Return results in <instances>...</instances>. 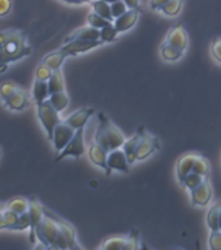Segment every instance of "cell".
Segmentation results:
<instances>
[{
    "instance_id": "7a4b0ae2",
    "label": "cell",
    "mask_w": 221,
    "mask_h": 250,
    "mask_svg": "<svg viewBox=\"0 0 221 250\" xmlns=\"http://www.w3.org/2000/svg\"><path fill=\"white\" fill-rule=\"evenodd\" d=\"M0 98L4 105L11 111H23L29 107L26 91L11 81H5L0 85Z\"/></svg>"
},
{
    "instance_id": "f907efd6",
    "label": "cell",
    "mask_w": 221,
    "mask_h": 250,
    "mask_svg": "<svg viewBox=\"0 0 221 250\" xmlns=\"http://www.w3.org/2000/svg\"><path fill=\"white\" fill-rule=\"evenodd\" d=\"M89 1H93V0H80V3H89Z\"/></svg>"
},
{
    "instance_id": "d4e9b609",
    "label": "cell",
    "mask_w": 221,
    "mask_h": 250,
    "mask_svg": "<svg viewBox=\"0 0 221 250\" xmlns=\"http://www.w3.org/2000/svg\"><path fill=\"white\" fill-rule=\"evenodd\" d=\"M48 101L51 102V104L54 105L59 112H62L64 109H66L68 104H69V97H68V94L65 91H59V93L51 94Z\"/></svg>"
},
{
    "instance_id": "8992f818",
    "label": "cell",
    "mask_w": 221,
    "mask_h": 250,
    "mask_svg": "<svg viewBox=\"0 0 221 250\" xmlns=\"http://www.w3.org/2000/svg\"><path fill=\"white\" fill-rule=\"evenodd\" d=\"M99 125H101V128L104 129L111 150L122 147V145L126 141L125 140V136L122 134L120 129L117 128L116 125L112 124V121L109 120L104 113H99Z\"/></svg>"
},
{
    "instance_id": "f1b7e54d",
    "label": "cell",
    "mask_w": 221,
    "mask_h": 250,
    "mask_svg": "<svg viewBox=\"0 0 221 250\" xmlns=\"http://www.w3.org/2000/svg\"><path fill=\"white\" fill-rule=\"evenodd\" d=\"M204 180H206L204 176L199 175V173H197V172L191 171L190 173H189V175L182 180V183H180V184H181L185 189H187V190H193V189H195L197 187H199Z\"/></svg>"
},
{
    "instance_id": "5bb4252c",
    "label": "cell",
    "mask_w": 221,
    "mask_h": 250,
    "mask_svg": "<svg viewBox=\"0 0 221 250\" xmlns=\"http://www.w3.org/2000/svg\"><path fill=\"white\" fill-rule=\"evenodd\" d=\"M165 43H169L172 46L177 47L180 50L185 51L187 47V43H189V38H187L186 30L182 25H176L171 29L169 34L167 37V41Z\"/></svg>"
},
{
    "instance_id": "4dcf8cb0",
    "label": "cell",
    "mask_w": 221,
    "mask_h": 250,
    "mask_svg": "<svg viewBox=\"0 0 221 250\" xmlns=\"http://www.w3.org/2000/svg\"><path fill=\"white\" fill-rule=\"evenodd\" d=\"M193 172H197L199 175L207 177L208 173H210V163H208V160L206 158H203V156L197 155L194 166H193Z\"/></svg>"
},
{
    "instance_id": "8fae6325",
    "label": "cell",
    "mask_w": 221,
    "mask_h": 250,
    "mask_svg": "<svg viewBox=\"0 0 221 250\" xmlns=\"http://www.w3.org/2000/svg\"><path fill=\"white\" fill-rule=\"evenodd\" d=\"M29 215H30V234H29V240L31 244L37 242V227L40 223L43 218H44V211H43V206L40 205L38 199H30V206H29Z\"/></svg>"
},
{
    "instance_id": "603a6c76",
    "label": "cell",
    "mask_w": 221,
    "mask_h": 250,
    "mask_svg": "<svg viewBox=\"0 0 221 250\" xmlns=\"http://www.w3.org/2000/svg\"><path fill=\"white\" fill-rule=\"evenodd\" d=\"M48 87H50L51 94L65 91V81H64L61 69H56L52 72V76L48 80Z\"/></svg>"
},
{
    "instance_id": "c3c4849f",
    "label": "cell",
    "mask_w": 221,
    "mask_h": 250,
    "mask_svg": "<svg viewBox=\"0 0 221 250\" xmlns=\"http://www.w3.org/2000/svg\"><path fill=\"white\" fill-rule=\"evenodd\" d=\"M7 208V203L0 202V210H5Z\"/></svg>"
},
{
    "instance_id": "d6986e66",
    "label": "cell",
    "mask_w": 221,
    "mask_h": 250,
    "mask_svg": "<svg viewBox=\"0 0 221 250\" xmlns=\"http://www.w3.org/2000/svg\"><path fill=\"white\" fill-rule=\"evenodd\" d=\"M195 158H197V155H194V154H186L179 160V163H177V177H179L180 183H182V180L193 171Z\"/></svg>"
},
{
    "instance_id": "e575fe53",
    "label": "cell",
    "mask_w": 221,
    "mask_h": 250,
    "mask_svg": "<svg viewBox=\"0 0 221 250\" xmlns=\"http://www.w3.org/2000/svg\"><path fill=\"white\" fill-rule=\"evenodd\" d=\"M95 142H98L101 147H104L108 152L111 151L108 138H107V134H105L104 129L101 128V125H98L97 132H95Z\"/></svg>"
},
{
    "instance_id": "d6a6232c",
    "label": "cell",
    "mask_w": 221,
    "mask_h": 250,
    "mask_svg": "<svg viewBox=\"0 0 221 250\" xmlns=\"http://www.w3.org/2000/svg\"><path fill=\"white\" fill-rule=\"evenodd\" d=\"M87 22H89V25H91V26L97 27V29H103V27L108 26L109 23H112L111 21H108L107 19H104V17H101L100 15H98V13H95V12H93V13H90V15H87Z\"/></svg>"
},
{
    "instance_id": "9a60e30c",
    "label": "cell",
    "mask_w": 221,
    "mask_h": 250,
    "mask_svg": "<svg viewBox=\"0 0 221 250\" xmlns=\"http://www.w3.org/2000/svg\"><path fill=\"white\" fill-rule=\"evenodd\" d=\"M94 108L91 107H83V108L77 109L76 112H73L70 116H68L65 119V123L70 125V126H73L76 130L80 128H85L86 123L89 121V119L94 115Z\"/></svg>"
},
{
    "instance_id": "4fadbf2b",
    "label": "cell",
    "mask_w": 221,
    "mask_h": 250,
    "mask_svg": "<svg viewBox=\"0 0 221 250\" xmlns=\"http://www.w3.org/2000/svg\"><path fill=\"white\" fill-rule=\"evenodd\" d=\"M138 17H140V8H129L124 15L113 20V25L119 33H122V31L132 29L136 25Z\"/></svg>"
},
{
    "instance_id": "2e32d148",
    "label": "cell",
    "mask_w": 221,
    "mask_h": 250,
    "mask_svg": "<svg viewBox=\"0 0 221 250\" xmlns=\"http://www.w3.org/2000/svg\"><path fill=\"white\" fill-rule=\"evenodd\" d=\"M90 160L93 162L95 166L103 168L104 171H107V158H108V151L104 147H101L98 142H93L89 146L87 150Z\"/></svg>"
},
{
    "instance_id": "44dd1931",
    "label": "cell",
    "mask_w": 221,
    "mask_h": 250,
    "mask_svg": "<svg viewBox=\"0 0 221 250\" xmlns=\"http://www.w3.org/2000/svg\"><path fill=\"white\" fill-rule=\"evenodd\" d=\"M59 226H60V234L62 237L65 238L68 245H69V249H74L77 248V237H76V230L69 223L62 222L60 219H58Z\"/></svg>"
},
{
    "instance_id": "7402d4cb",
    "label": "cell",
    "mask_w": 221,
    "mask_h": 250,
    "mask_svg": "<svg viewBox=\"0 0 221 250\" xmlns=\"http://www.w3.org/2000/svg\"><path fill=\"white\" fill-rule=\"evenodd\" d=\"M66 58H68V56H66L61 50H59L46 55V56L42 59V62L43 64H46L47 66H50L52 70H56L61 68L62 62H64V60H65Z\"/></svg>"
},
{
    "instance_id": "1f68e13d",
    "label": "cell",
    "mask_w": 221,
    "mask_h": 250,
    "mask_svg": "<svg viewBox=\"0 0 221 250\" xmlns=\"http://www.w3.org/2000/svg\"><path fill=\"white\" fill-rule=\"evenodd\" d=\"M119 31L113 23H109L108 26L100 29V41L103 43H111L116 39Z\"/></svg>"
},
{
    "instance_id": "f5cc1de1",
    "label": "cell",
    "mask_w": 221,
    "mask_h": 250,
    "mask_svg": "<svg viewBox=\"0 0 221 250\" xmlns=\"http://www.w3.org/2000/svg\"><path fill=\"white\" fill-rule=\"evenodd\" d=\"M3 155V148H1V146H0V156Z\"/></svg>"
},
{
    "instance_id": "e0dca14e",
    "label": "cell",
    "mask_w": 221,
    "mask_h": 250,
    "mask_svg": "<svg viewBox=\"0 0 221 250\" xmlns=\"http://www.w3.org/2000/svg\"><path fill=\"white\" fill-rule=\"evenodd\" d=\"M142 132H143V128L140 129V132L134 134L132 138H129L124 142L122 145V150H124L125 155L128 158L129 163L133 164L137 162V147H138V144H140L141 137H142Z\"/></svg>"
},
{
    "instance_id": "74e56055",
    "label": "cell",
    "mask_w": 221,
    "mask_h": 250,
    "mask_svg": "<svg viewBox=\"0 0 221 250\" xmlns=\"http://www.w3.org/2000/svg\"><path fill=\"white\" fill-rule=\"evenodd\" d=\"M128 9L129 7L126 5V3H125L124 0H119L116 3L111 4V11H112L113 19H117V17H120L121 15H124Z\"/></svg>"
},
{
    "instance_id": "cb8c5ba5",
    "label": "cell",
    "mask_w": 221,
    "mask_h": 250,
    "mask_svg": "<svg viewBox=\"0 0 221 250\" xmlns=\"http://www.w3.org/2000/svg\"><path fill=\"white\" fill-rule=\"evenodd\" d=\"M160 55L165 62H177L179 59L182 58L183 51L177 48V47L172 46L169 43H164L161 48H160Z\"/></svg>"
},
{
    "instance_id": "ab89813d",
    "label": "cell",
    "mask_w": 221,
    "mask_h": 250,
    "mask_svg": "<svg viewBox=\"0 0 221 250\" xmlns=\"http://www.w3.org/2000/svg\"><path fill=\"white\" fill-rule=\"evenodd\" d=\"M4 216H5V220H7V224H8V228L7 229H13V227L17 222H19V218H20V214L15 212L13 210H9V208H5L4 210Z\"/></svg>"
},
{
    "instance_id": "ee69618b",
    "label": "cell",
    "mask_w": 221,
    "mask_h": 250,
    "mask_svg": "<svg viewBox=\"0 0 221 250\" xmlns=\"http://www.w3.org/2000/svg\"><path fill=\"white\" fill-rule=\"evenodd\" d=\"M169 0H150V8L154 11H160Z\"/></svg>"
},
{
    "instance_id": "9c48e42d",
    "label": "cell",
    "mask_w": 221,
    "mask_h": 250,
    "mask_svg": "<svg viewBox=\"0 0 221 250\" xmlns=\"http://www.w3.org/2000/svg\"><path fill=\"white\" fill-rule=\"evenodd\" d=\"M129 163L128 158L125 155L122 148H115L108 152V158H107V171L105 173L109 175L112 171L119 172H129Z\"/></svg>"
},
{
    "instance_id": "30bf717a",
    "label": "cell",
    "mask_w": 221,
    "mask_h": 250,
    "mask_svg": "<svg viewBox=\"0 0 221 250\" xmlns=\"http://www.w3.org/2000/svg\"><path fill=\"white\" fill-rule=\"evenodd\" d=\"M159 141L150 133L142 132L140 144L137 147V160H144L150 155H152L156 150H159Z\"/></svg>"
},
{
    "instance_id": "8d00e7d4",
    "label": "cell",
    "mask_w": 221,
    "mask_h": 250,
    "mask_svg": "<svg viewBox=\"0 0 221 250\" xmlns=\"http://www.w3.org/2000/svg\"><path fill=\"white\" fill-rule=\"evenodd\" d=\"M27 228H30V215H29V211L20 215L19 222L16 223L12 230H25Z\"/></svg>"
},
{
    "instance_id": "484cf974",
    "label": "cell",
    "mask_w": 221,
    "mask_h": 250,
    "mask_svg": "<svg viewBox=\"0 0 221 250\" xmlns=\"http://www.w3.org/2000/svg\"><path fill=\"white\" fill-rule=\"evenodd\" d=\"M91 5L94 8V12L98 13V15H100L101 17H104L107 19L108 21L112 22L113 20V16H112V11H111V4L104 1V0H93L91 1Z\"/></svg>"
},
{
    "instance_id": "83f0119b",
    "label": "cell",
    "mask_w": 221,
    "mask_h": 250,
    "mask_svg": "<svg viewBox=\"0 0 221 250\" xmlns=\"http://www.w3.org/2000/svg\"><path fill=\"white\" fill-rule=\"evenodd\" d=\"M29 206H30V201L26 198H23V197L13 198L7 203V208L13 210L15 212H17V214L20 215L23 214V212H26V211H29Z\"/></svg>"
},
{
    "instance_id": "ba28073f",
    "label": "cell",
    "mask_w": 221,
    "mask_h": 250,
    "mask_svg": "<svg viewBox=\"0 0 221 250\" xmlns=\"http://www.w3.org/2000/svg\"><path fill=\"white\" fill-rule=\"evenodd\" d=\"M74 133H76V129L73 126H70L68 123L65 121H61L60 124L55 128L54 130V137H52V142H54L55 151L61 152L65 146L70 142V140L73 138Z\"/></svg>"
},
{
    "instance_id": "ffe728a7",
    "label": "cell",
    "mask_w": 221,
    "mask_h": 250,
    "mask_svg": "<svg viewBox=\"0 0 221 250\" xmlns=\"http://www.w3.org/2000/svg\"><path fill=\"white\" fill-rule=\"evenodd\" d=\"M50 87H48V81H43V80H37L35 78L34 85H33V98H34L37 105L43 103L50 98Z\"/></svg>"
},
{
    "instance_id": "3957f363",
    "label": "cell",
    "mask_w": 221,
    "mask_h": 250,
    "mask_svg": "<svg viewBox=\"0 0 221 250\" xmlns=\"http://www.w3.org/2000/svg\"><path fill=\"white\" fill-rule=\"evenodd\" d=\"M59 232H60V226H59L58 219L51 218V216H44L40 220V223L37 227V240L42 244L44 248H54L58 240Z\"/></svg>"
},
{
    "instance_id": "ac0fdd59",
    "label": "cell",
    "mask_w": 221,
    "mask_h": 250,
    "mask_svg": "<svg viewBox=\"0 0 221 250\" xmlns=\"http://www.w3.org/2000/svg\"><path fill=\"white\" fill-rule=\"evenodd\" d=\"M72 39H86V41H97V39H100V30L97 29V27L91 26H82L80 27L78 30H76L72 35H69L68 38L65 39V42L68 41H72Z\"/></svg>"
},
{
    "instance_id": "7dc6e473",
    "label": "cell",
    "mask_w": 221,
    "mask_h": 250,
    "mask_svg": "<svg viewBox=\"0 0 221 250\" xmlns=\"http://www.w3.org/2000/svg\"><path fill=\"white\" fill-rule=\"evenodd\" d=\"M68 4H80V0H62Z\"/></svg>"
},
{
    "instance_id": "836d02e7",
    "label": "cell",
    "mask_w": 221,
    "mask_h": 250,
    "mask_svg": "<svg viewBox=\"0 0 221 250\" xmlns=\"http://www.w3.org/2000/svg\"><path fill=\"white\" fill-rule=\"evenodd\" d=\"M128 237H111L103 242V249H124Z\"/></svg>"
},
{
    "instance_id": "5b68a950",
    "label": "cell",
    "mask_w": 221,
    "mask_h": 250,
    "mask_svg": "<svg viewBox=\"0 0 221 250\" xmlns=\"http://www.w3.org/2000/svg\"><path fill=\"white\" fill-rule=\"evenodd\" d=\"M85 130L83 128H80L76 130L73 138L70 140V142L65 146V148L61 152H59L56 162H60L66 156H74V158H80L86 152L85 146Z\"/></svg>"
},
{
    "instance_id": "4316f807",
    "label": "cell",
    "mask_w": 221,
    "mask_h": 250,
    "mask_svg": "<svg viewBox=\"0 0 221 250\" xmlns=\"http://www.w3.org/2000/svg\"><path fill=\"white\" fill-rule=\"evenodd\" d=\"M221 203H216L207 212V226L211 230H219V220H220Z\"/></svg>"
},
{
    "instance_id": "f546056e",
    "label": "cell",
    "mask_w": 221,
    "mask_h": 250,
    "mask_svg": "<svg viewBox=\"0 0 221 250\" xmlns=\"http://www.w3.org/2000/svg\"><path fill=\"white\" fill-rule=\"evenodd\" d=\"M183 5V0H169L165 5H164L160 11L163 12L165 16H169V17H175L181 12Z\"/></svg>"
},
{
    "instance_id": "277c9868",
    "label": "cell",
    "mask_w": 221,
    "mask_h": 250,
    "mask_svg": "<svg viewBox=\"0 0 221 250\" xmlns=\"http://www.w3.org/2000/svg\"><path fill=\"white\" fill-rule=\"evenodd\" d=\"M37 107H38L39 121H40L43 129L46 130L48 140H52L55 128L61 123L60 112L55 108L54 105L51 104V102L48 99L40 103V104H38Z\"/></svg>"
},
{
    "instance_id": "6da1fadb",
    "label": "cell",
    "mask_w": 221,
    "mask_h": 250,
    "mask_svg": "<svg viewBox=\"0 0 221 250\" xmlns=\"http://www.w3.org/2000/svg\"><path fill=\"white\" fill-rule=\"evenodd\" d=\"M31 52L33 48L22 31L17 29L0 30V74L8 69L9 64L30 56Z\"/></svg>"
},
{
    "instance_id": "816d5d0a",
    "label": "cell",
    "mask_w": 221,
    "mask_h": 250,
    "mask_svg": "<svg viewBox=\"0 0 221 250\" xmlns=\"http://www.w3.org/2000/svg\"><path fill=\"white\" fill-rule=\"evenodd\" d=\"M219 229L221 230V212H220V220H219Z\"/></svg>"
},
{
    "instance_id": "7c38bea8",
    "label": "cell",
    "mask_w": 221,
    "mask_h": 250,
    "mask_svg": "<svg viewBox=\"0 0 221 250\" xmlns=\"http://www.w3.org/2000/svg\"><path fill=\"white\" fill-rule=\"evenodd\" d=\"M191 203L194 206H206L212 199V188L208 180H204L199 187L190 190Z\"/></svg>"
},
{
    "instance_id": "52a82bcc",
    "label": "cell",
    "mask_w": 221,
    "mask_h": 250,
    "mask_svg": "<svg viewBox=\"0 0 221 250\" xmlns=\"http://www.w3.org/2000/svg\"><path fill=\"white\" fill-rule=\"evenodd\" d=\"M100 39L97 41H86V39H72L65 42V44L60 48V50L66 55V56H77L80 54L91 51L97 48L101 44Z\"/></svg>"
},
{
    "instance_id": "bcb514c9",
    "label": "cell",
    "mask_w": 221,
    "mask_h": 250,
    "mask_svg": "<svg viewBox=\"0 0 221 250\" xmlns=\"http://www.w3.org/2000/svg\"><path fill=\"white\" fill-rule=\"evenodd\" d=\"M129 8H140L141 0H124Z\"/></svg>"
},
{
    "instance_id": "60d3db41",
    "label": "cell",
    "mask_w": 221,
    "mask_h": 250,
    "mask_svg": "<svg viewBox=\"0 0 221 250\" xmlns=\"http://www.w3.org/2000/svg\"><path fill=\"white\" fill-rule=\"evenodd\" d=\"M138 232L136 229L132 230V233L128 237V241H126V245H125L124 249H137L138 248Z\"/></svg>"
},
{
    "instance_id": "f6af8a7d",
    "label": "cell",
    "mask_w": 221,
    "mask_h": 250,
    "mask_svg": "<svg viewBox=\"0 0 221 250\" xmlns=\"http://www.w3.org/2000/svg\"><path fill=\"white\" fill-rule=\"evenodd\" d=\"M8 224L4 216V210H0V229H7Z\"/></svg>"
},
{
    "instance_id": "b9f144b4",
    "label": "cell",
    "mask_w": 221,
    "mask_h": 250,
    "mask_svg": "<svg viewBox=\"0 0 221 250\" xmlns=\"http://www.w3.org/2000/svg\"><path fill=\"white\" fill-rule=\"evenodd\" d=\"M13 7V1L12 0H0V17L9 15Z\"/></svg>"
},
{
    "instance_id": "f35d334b",
    "label": "cell",
    "mask_w": 221,
    "mask_h": 250,
    "mask_svg": "<svg viewBox=\"0 0 221 250\" xmlns=\"http://www.w3.org/2000/svg\"><path fill=\"white\" fill-rule=\"evenodd\" d=\"M208 245L212 250H221V230H211Z\"/></svg>"
},
{
    "instance_id": "7bdbcfd3",
    "label": "cell",
    "mask_w": 221,
    "mask_h": 250,
    "mask_svg": "<svg viewBox=\"0 0 221 250\" xmlns=\"http://www.w3.org/2000/svg\"><path fill=\"white\" fill-rule=\"evenodd\" d=\"M211 52H212V56H214L219 62H221V39H218L212 43L211 46Z\"/></svg>"
},
{
    "instance_id": "681fc988",
    "label": "cell",
    "mask_w": 221,
    "mask_h": 250,
    "mask_svg": "<svg viewBox=\"0 0 221 250\" xmlns=\"http://www.w3.org/2000/svg\"><path fill=\"white\" fill-rule=\"evenodd\" d=\"M104 1H107V3L112 4V3H116V1H119V0H104Z\"/></svg>"
},
{
    "instance_id": "d590c367",
    "label": "cell",
    "mask_w": 221,
    "mask_h": 250,
    "mask_svg": "<svg viewBox=\"0 0 221 250\" xmlns=\"http://www.w3.org/2000/svg\"><path fill=\"white\" fill-rule=\"evenodd\" d=\"M52 72H54V70L51 69L50 66H47L46 64H43L42 62V64L37 68V70H35V78H37V80H43V81H48L51 76H52Z\"/></svg>"
}]
</instances>
